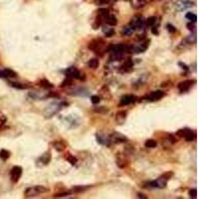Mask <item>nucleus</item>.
Segmentation results:
<instances>
[{"mask_svg":"<svg viewBox=\"0 0 199 199\" xmlns=\"http://www.w3.org/2000/svg\"><path fill=\"white\" fill-rule=\"evenodd\" d=\"M68 104L63 103V102H54V103L50 104L49 106H47L46 109L44 111V116L46 118H52L53 116H55L56 114H58L65 106H67Z\"/></svg>","mask_w":199,"mask_h":199,"instance_id":"f257e3e1","label":"nucleus"},{"mask_svg":"<svg viewBox=\"0 0 199 199\" xmlns=\"http://www.w3.org/2000/svg\"><path fill=\"white\" fill-rule=\"evenodd\" d=\"M49 191H50V189L48 187L42 186V185H36V186L28 187L24 192V196L27 198H31V197H35V196L40 195V194L47 193V192H49Z\"/></svg>","mask_w":199,"mask_h":199,"instance_id":"f03ea898","label":"nucleus"},{"mask_svg":"<svg viewBox=\"0 0 199 199\" xmlns=\"http://www.w3.org/2000/svg\"><path fill=\"white\" fill-rule=\"evenodd\" d=\"M105 45H106V43H105V41H104V39L97 38V39H94V40L91 41L88 47H89V49L94 51L95 53L102 56V55H104L103 51H104V46H105Z\"/></svg>","mask_w":199,"mask_h":199,"instance_id":"7ed1b4c3","label":"nucleus"},{"mask_svg":"<svg viewBox=\"0 0 199 199\" xmlns=\"http://www.w3.org/2000/svg\"><path fill=\"white\" fill-rule=\"evenodd\" d=\"M129 26L133 29V31H142L146 26V20L142 16L140 15H137V16L133 17L131 19V23H129Z\"/></svg>","mask_w":199,"mask_h":199,"instance_id":"20e7f679","label":"nucleus"},{"mask_svg":"<svg viewBox=\"0 0 199 199\" xmlns=\"http://www.w3.org/2000/svg\"><path fill=\"white\" fill-rule=\"evenodd\" d=\"M65 74H66L67 77L71 78V79H77V80H80V81H84L86 79L85 74L78 70L76 67H70V68H68L65 71Z\"/></svg>","mask_w":199,"mask_h":199,"instance_id":"39448f33","label":"nucleus"},{"mask_svg":"<svg viewBox=\"0 0 199 199\" xmlns=\"http://www.w3.org/2000/svg\"><path fill=\"white\" fill-rule=\"evenodd\" d=\"M148 45H149V40H146V41H144V42H141L137 45H131V46H129L127 52H129V53H133V54L143 53V52L148 48Z\"/></svg>","mask_w":199,"mask_h":199,"instance_id":"423d86ee","label":"nucleus"},{"mask_svg":"<svg viewBox=\"0 0 199 199\" xmlns=\"http://www.w3.org/2000/svg\"><path fill=\"white\" fill-rule=\"evenodd\" d=\"M57 94H53L51 92H40V91H31L29 92V97L34 100H45L51 97H57Z\"/></svg>","mask_w":199,"mask_h":199,"instance_id":"0eeeda50","label":"nucleus"},{"mask_svg":"<svg viewBox=\"0 0 199 199\" xmlns=\"http://www.w3.org/2000/svg\"><path fill=\"white\" fill-rule=\"evenodd\" d=\"M176 135L180 137H184L187 141H193V140H195V138H196V133L189 129H179V131H177Z\"/></svg>","mask_w":199,"mask_h":199,"instance_id":"6e6552de","label":"nucleus"},{"mask_svg":"<svg viewBox=\"0 0 199 199\" xmlns=\"http://www.w3.org/2000/svg\"><path fill=\"white\" fill-rule=\"evenodd\" d=\"M194 3L189 0H178V1L174 2V8L177 11H184L189 8L193 7Z\"/></svg>","mask_w":199,"mask_h":199,"instance_id":"1a4fd4ad","label":"nucleus"},{"mask_svg":"<svg viewBox=\"0 0 199 199\" xmlns=\"http://www.w3.org/2000/svg\"><path fill=\"white\" fill-rule=\"evenodd\" d=\"M109 138L111 143H124V142L127 141V137L125 135L120 133H116V131L112 133V135H110Z\"/></svg>","mask_w":199,"mask_h":199,"instance_id":"9d476101","label":"nucleus"},{"mask_svg":"<svg viewBox=\"0 0 199 199\" xmlns=\"http://www.w3.org/2000/svg\"><path fill=\"white\" fill-rule=\"evenodd\" d=\"M22 167L20 166H14V167L11 169L10 171V178H11V181L14 183L18 182V180L20 179L21 175H22Z\"/></svg>","mask_w":199,"mask_h":199,"instance_id":"9b49d317","label":"nucleus"},{"mask_svg":"<svg viewBox=\"0 0 199 199\" xmlns=\"http://www.w3.org/2000/svg\"><path fill=\"white\" fill-rule=\"evenodd\" d=\"M137 98L135 96V95H131V94L124 95V96L122 97V99H120L118 106H120V107H124V106L131 105V104L135 103V102L137 101Z\"/></svg>","mask_w":199,"mask_h":199,"instance_id":"f8f14e48","label":"nucleus"},{"mask_svg":"<svg viewBox=\"0 0 199 199\" xmlns=\"http://www.w3.org/2000/svg\"><path fill=\"white\" fill-rule=\"evenodd\" d=\"M164 96H165L164 92H162V91H155V92H152V93H150V94H148L144 99L148 102H156V101L161 100Z\"/></svg>","mask_w":199,"mask_h":199,"instance_id":"ddd939ff","label":"nucleus"},{"mask_svg":"<svg viewBox=\"0 0 199 199\" xmlns=\"http://www.w3.org/2000/svg\"><path fill=\"white\" fill-rule=\"evenodd\" d=\"M96 139L100 144H102V146H111V141H110L109 137L104 135V133H96Z\"/></svg>","mask_w":199,"mask_h":199,"instance_id":"4468645a","label":"nucleus"},{"mask_svg":"<svg viewBox=\"0 0 199 199\" xmlns=\"http://www.w3.org/2000/svg\"><path fill=\"white\" fill-rule=\"evenodd\" d=\"M193 83H194V81H192V80H186V81L180 82L177 87H178V90L180 91L181 93L187 92V91H189V89L192 87Z\"/></svg>","mask_w":199,"mask_h":199,"instance_id":"2eb2a0df","label":"nucleus"},{"mask_svg":"<svg viewBox=\"0 0 199 199\" xmlns=\"http://www.w3.org/2000/svg\"><path fill=\"white\" fill-rule=\"evenodd\" d=\"M116 164H118V166L120 168H125V166L129 165V160L125 157V155L120 153V154H118V157H116Z\"/></svg>","mask_w":199,"mask_h":199,"instance_id":"dca6fc26","label":"nucleus"},{"mask_svg":"<svg viewBox=\"0 0 199 199\" xmlns=\"http://www.w3.org/2000/svg\"><path fill=\"white\" fill-rule=\"evenodd\" d=\"M51 157H52L51 156V152H50V151H46L44 154H42L40 156V158L38 159L37 163H38V162H40L41 165H47V164L51 161Z\"/></svg>","mask_w":199,"mask_h":199,"instance_id":"f3484780","label":"nucleus"},{"mask_svg":"<svg viewBox=\"0 0 199 199\" xmlns=\"http://www.w3.org/2000/svg\"><path fill=\"white\" fill-rule=\"evenodd\" d=\"M127 111H120L116 112V122L118 125H123L127 120Z\"/></svg>","mask_w":199,"mask_h":199,"instance_id":"a211bd4d","label":"nucleus"},{"mask_svg":"<svg viewBox=\"0 0 199 199\" xmlns=\"http://www.w3.org/2000/svg\"><path fill=\"white\" fill-rule=\"evenodd\" d=\"M103 20L110 26H116V24H118V20H116V18L114 16V15L110 14V13L108 15H106L105 18H104Z\"/></svg>","mask_w":199,"mask_h":199,"instance_id":"6ab92c4d","label":"nucleus"},{"mask_svg":"<svg viewBox=\"0 0 199 199\" xmlns=\"http://www.w3.org/2000/svg\"><path fill=\"white\" fill-rule=\"evenodd\" d=\"M52 146L53 148L56 149L57 151H63L65 150L66 148V143L62 140H56V141H53L52 142Z\"/></svg>","mask_w":199,"mask_h":199,"instance_id":"aec40b11","label":"nucleus"},{"mask_svg":"<svg viewBox=\"0 0 199 199\" xmlns=\"http://www.w3.org/2000/svg\"><path fill=\"white\" fill-rule=\"evenodd\" d=\"M131 4L135 9H140L146 5V0H131Z\"/></svg>","mask_w":199,"mask_h":199,"instance_id":"412c9836","label":"nucleus"},{"mask_svg":"<svg viewBox=\"0 0 199 199\" xmlns=\"http://www.w3.org/2000/svg\"><path fill=\"white\" fill-rule=\"evenodd\" d=\"M3 72V75H4V78H16L17 76V73L15 71L11 70V69H5V70L2 71Z\"/></svg>","mask_w":199,"mask_h":199,"instance_id":"4be33fe9","label":"nucleus"},{"mask_svg":"<svg viewBox=\"0 0 199 199\" xmlns=\"http://www.w3.org/2000/svg\"><path fill=\"white\" fill-rule=\"evenodd\" d=\"M38 85L40 86V87L44 88V89H52V88L54 87V86L52 85V84L50 83V82L47 79L40 80V81H39V83H38Z\"/></svg>","mask_w":199,"mask_h":199,"instance_id":"5701e85b","label":"nucleus"},{"mask_svg":"<svg viewBox=\"0 0 199 199\" xmlns=\"http://www.w3.org/2000/svg\"><path fill=\"white\" fill-rule=\"evenodd\" d=\"M10 86L15 89H18V90H25V89H28L29 87H28L27 85H25V84H21V83H16V82H10Z\"/></svg>","mask_w":199,"mask_h":199,"instance_id":"b1692460","label":"nucleus"},{"mask_svg":"<svg viewBox=\"0 0 199 199\" xmlns=\"http://www.w3.org/2000/svg\"><path fill=\"white\" fill-rule=\"evenodd\" d=\"M88 66L90 67L91 69H97V68H99V66H100L99 60L97 59V58H93V59H91L90 61H89Z\"/></svg>","mask_w":199,"mask_h":199,"instance_id":"393cba45","label":"nucleus"},{"mask_svg":"<svg viewBox=\"0 0 199 199\" xmlns=\"http://www.w3.org/2000/svg\"><path fill=\"white\" fill-rule=\"evenodd\" d=\"M10 151L7 150V149H1L0 150V158L2 159V160H7L8 158L10 157Z\"/></svg>","mask_w":199,"mask_h":199,"instance_id":"a878e982","label":"nucleus"},{"mask_svg":"<svg viewBox=\"0 0 199 199\" xmlns=\"http://www.w3.org/2000/svg\"><path fill=\"white\" fill-rule=\"evenodd\" d=\"M133 61H131V59H129L127 62L125 63L124 65H123L122 68L124 69V70L125 71V72H129V71L131 70V68H133Z\"/></svg>","mask_w":199,"mask_h":199,"instance_id":"bb28decb","label":"nucleus"},{"mask_svg":"<svg viewBox=\"0 0 199 199\" xmlns=\"http://www.w3.org/2000/svg\"><path fill=\"white\" fill-rule=\"evenodd\" d=\"M144 146L148 148H154L157 146V142L154 139H148L144 143Z\"/></svg>","mask_w":199,"mask_h":199,"instance_id":"cd10ccee","label":"nucleus"},{"mask_svg":"<svg viewBox=\"0 0 199 199\" xmlns=\"http://www.w3.org/2000/svg\"><path fill=\"white\" fill-rule=\"evenodd\" d=\"M156 17L155 16H151V17H148V19H146V26H149V27H152L153 25L155 24V23H156Z\"/></svg>","mask_w":199,"mask_h":199,"instance_id":"c85d7f7f","label":"nucleus"},{"mask_svg":"<svg viewBox=\"0 0 199 199\" xmlns=\"http://www.w3.org/2000/svg\"><path fill=\"white\" fill-rule=\"evenodd\" d=\"M133 29L131 28V26H125V27L123 28V31H122V34L124 36H131L133 34Z\"/></svg>","mask_w":199,"mask_h":199,"instance_id":"c756f323","label":"nucleus"},{"mask_svg":"<svg viewBox=\"0 0 199 199\" xmlns=\"http://www.w3.org/2000/svg\"><path fill=\"white\" fill-rule=\"evenodd\" d=\"M104 33L107 37H112V36L114 35V30L112 28H107V27H104L103 29Z\"/></svg>","mask_w":199,"mask_h":199,"instance_id":"7c9ffc66","label":"nucleus"},{"mask_svg":"<svg viewBox=\"0 0 199 199\" xmlns=\"http://www.w3.org/2000/svg\"><path fill=\"white\" fill-rule=\"evenodd\" d=\"M185 17H186L190 22H196V20H197V15L194 14V13H192V12H188L187 14L185 15Z\"/></svg>","mask_w":199,"mask_h":199,"instance_id":"2f4dec72","label":"nucleus"},{"mask_svg":"<svg viewBox=\"0 0 199 199\" xmlns=\"http://www.w3.org/2000/svg\"><path fill=\"white\" fill-rule=\"evenodd\" d=\"M89 188H90V186H74V187H73V191L79 193V192L85 191V190L89 189Z\"/></svg>","mask_w":199,"mask_h":199,"instance_id":"473e14b6","label":"nucleus"},{"mask_svg":"<svg viewBox=\"0 0 199 199\" xmlns=\"http://www.w3.org/2000/svg\"><path fill=\"white\" fill-rule=\"evenodd\" d=\"M94 111L96 112H100V114H107V112H109V110L106 107H99V108H96Z\"/></svg>","mask_w":199,"mask_h":199,"instance_id":"72a5a7b5","label":"nucleus"},{"mask_svg":"<svg viewBox=\"0 0 199 199\" xmlns=\"http://www.w3.org/2000/svg\"><path fill=\"white\" fill-rule=\"evenodd\" d=\"M161 176H162V177H164V178H165L166 180L168 181L170 178H171L172 176H173V172H172V171H167V172H165V173L162 174Z\"/></svg>","mask_w":199,"mask_h":199,"instance_id":"f704fd0d","label":"nucleus"},{"mask_svg":"<svg viewBox=\"0 0 199 199\" xmlns=\"http://www.w3.org/2000/svg\"><path fill=\"white\" fill-rule=\"evenodd\" d=\"M67 160H68L69 162H70L71 164H73V165H74V164H76L77 163V158H76L75 156H73V155H69L68 157H67Z\"/></svg>","mask_w":199,"mask_h":199,"instance_id":"c9c22d12","label":"nucleus"},{"mask_svg":"<svg viewBox=\"0 0 199 199\" xmlns=\"http://www.w3.org/2000/svg\"><path fill=\"white\" fill-rule=\"evenodd\" d=\"M70 192H61V193H56L55 195H54V197H57V198H59V197H67V196H69L70 195Z\"/></svg>","mask_w":199,"mask_h":199,"instance_id":"e433bc0d","label":"nucleus"},{"mask_svg":"<svg viewBox=\"0 0 199 199\" xmlns=\"http://www.w3.org/2000/svg\"><path fill=\"white\" fill-rule=\"evenodd\" d=\"M73 82H72V79L71 78H68L67 77V79L65 80L64 82L62 83V85H61V87H66V86H69V85H71Z\"/></svg>","mask_w":199,"mask_h":199,"instance_id":"4c0bfd02","label":"nucleus"},{"mask_svg":"<svg viewBox=\"0 0 199 199\" xmlns=\"http://www.w3.org/2000/svg\"><path fill=\"white\" fill-rule=\"evenodd\" d=\"M189 195H190V197H192V198H197V190H196L195 188L191 189L189 191Z\"/></svg>","mask_w":199,"mask_h":199,"instance_id":"58836bf2","label":"nucleus"},{"mask_svg":"<svg viewBox=\"0 0 199 199\" xmlns=\"http://www.w3.org/2000/svg\"><path fill=\"white\" fill-rule=\"evenodd\" d=\"M187 28L190 30V31H195V28H196V25H195V22H190L187 24Z\"/></svg>","mask_w":199,"mask_h":199,"instance_id":"ea45409f","label":"nucleus"},{"mask_svg":"<svg viewBox=\"0 0 199 199\" xmlns=\"http://www.w3.org/2000/svg\"><path fill=\"white\" fill-rule=\"evenodd\" d=\"M91 101H92L93 104H99L100 101H101V98L99 96H92L91 98Z\"/></svg>","mask_w":199,"mask_h":199,"instance_id":"a19ab883","label":"nucleus"},{"mask_svg":"<svg viewBox=\"0 0 199 199\" xmlns=\"http://www.w3.org/2000/svg\"><path fill=\"white\" fill-rule=\"evenodd\" d=\"M166 28H167V30L170 32V33H174V32L176 31V28H175L174 26L171 25V24H167V25H166Z\"/></svg>","mask_w":199,"mask_h":199,"instance_id":"79ce46f5","label":"nucleus"},{"mask_svg":"<svg viewBox=\"0 0 199 199\" xmlns=\"http://www.w3.org/2000/svg\"><path fill=\"white\" fill-rule=\"evenodd\" d=\"M179 66H181V67H182V69H184V70H188V67L186 66V65H185V64H183V63H179Z\"/></svg>","mask_w":199,"mask_h":199,"instance_id":"37998d69","label":"nucleus"},{"mask_svg":"<svg viewBox=\"0 0 199 199\" xmlns=\"http://www.w3.org/2000/svg\"><path fill=\"white\" fill-rule=\"evenodd\" d=\"M137 196H138V197H139V198H148L146 195H142L141 193H138V194H137Z\"/></svg>","mask_w":199,"mask_h":199,"instance_id":"c03bdc74","label":"nucleus"},{"mask_svg":"<svg viewBox=\"0 0 199 199\" xmlns=\"http://www.w3.org/2000/svg\"><path fill=\"white\" fill-rule=\"evenodd\" d=\"M0 78H4V75H3V72L0 71Z\"/></svg>","mask_w":199,"mask_h":199,"instance_id":"a18cd8bd","label":"nucleus"},{"mask_svg":"<svg viewBox=\"0 0 199 199\" xmlns=\"http://www.w3.org/2000/svg\"><path fill=\"white\" fill-rule=\"evenodd\" d=\"M99 1H101V2H108L109 0H99Z\"/></svg>","mask_w":199,"mask_h":199,"instance_id":"49530a36","label":"nucleus"}]
</instances>
